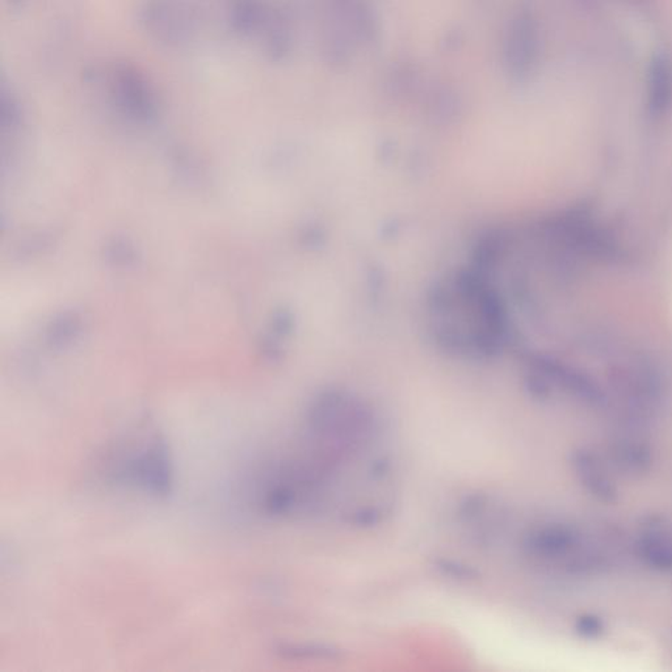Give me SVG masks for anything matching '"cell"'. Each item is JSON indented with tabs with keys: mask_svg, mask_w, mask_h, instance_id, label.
Wrapping results in <instances>:
<instances>
[{
	"mask_svg": "<svg viewBox=\"0 0 672 672\" xmlns=\"http://www.w3.org/2000/svg\"><path fill=\"white\" fill-rule=\"evenodd\" d=\"M629 2L633 3V4L637 5H645L648 4L650 0H629Z\"/></svg>",
	"mask_w": 672,
	"mask_h": 672,
	"instance_id": "obj_4",
	"label": "cell"
},
{
	"mask_svg": "<svg viewBox=\"0 0 672 672\" xmlns=\"http://www.w3.org/2000/svg\"><path fill=\"white\" fill-rule=\"evenodd\" d=\"M427 319L436 343L464 358H490L513 341L504 298L473 262L435 284L428 296Z\"/></svg>",
	"mask_w": 672,
	"mask_h": 672,
	"instance_id": "obj_1",
	"label": "cell"
},
{
	"mask_svg": "<svg viewBox=\"0 0 672 672\" xmlns=\"http://www.w3.org/2000/svg\"><path fill=\"white\" fill-rule=\"evenodd\" d=\"M107 485L137 491L154 498H168L174 490L171 451L157 426L133 428L117 440L101 461Z\"/></svg>",
	"mask_w": 672,
	"mask_h": 672,
	"instance_id": "obj_2",
	"label": "cell"
},
{
	"mask_svg": "<svg viewBox=\"0 0 672 672\" xmlns=\"http://www.w3.org/2000/svg\"><path fill=\"white\" fill-rule=\"evenodd\" d=\"M646 111L651 117H662L672 104V58L668 53H655L646 69Z\"/></svg>",
	"mask_w": 672,
	"mask_h": 672,
	"instance_id": "obj_3",
	"label": "cell"
}]
</instances>
